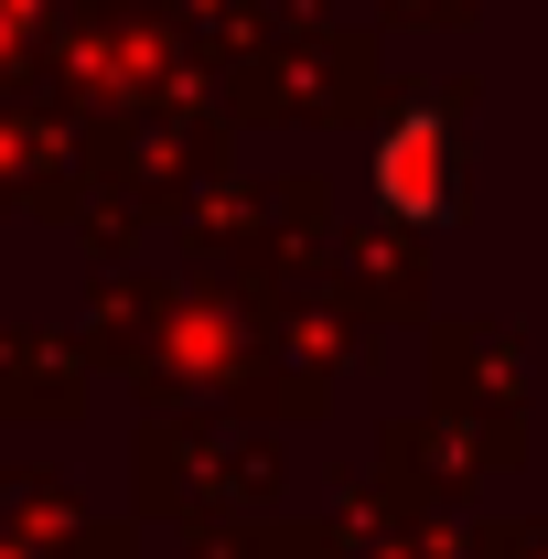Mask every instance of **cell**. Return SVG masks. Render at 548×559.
<instances>
[{"label": "cell", "instance_id": "cell-1", "mask_svg": "<svg viewBox=\"0 0 548 559\" xmlns=\"http://www.w3.org/2000/svg\"><path fill=\"white\" fill-rule=\"evenodd\" d=\"M377 194L398 215H441V119L430 108L398 119V140H377Z\"/></svg>", "mask_w": 548, "mask_h": 559}]
</instances>
